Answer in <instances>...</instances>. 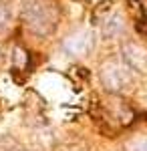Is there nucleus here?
Returning <instances> with one entry per match:
<instances>
[{
    "mask_svg": "<svg viewBox=\"0 0 147 151\" xmlns=\"http://www.w3.org/2000/svg\"><path fill=\"white\" fill-rule=\"evenodd\" d=\"M20 20L34 36L46 38L58 26V6L55 0H24L20 6Z\"/></svg>",
    "mask_w": 147,
    "mask_h": 151,
    "instance_id": "f257e3e1",
    "label": "nucleus"
},
{
    "mask_svg": "<svg viewBox=\"0 0 147 151\" xmlns=\"http://www.w3.org/2000/svg\"><path fill=\"white\" fill-rule=\"evenodd\" d=\"M99 79L109 93H125L133 85V73L123 65L121 58H109L101 65Z\"/></svg>",
    "mask_w": 147,
    "mask_h": 151,
    "instance_id": "f03ea898",
    "label": "nucleus"
},
{
    "mask_svg": "<svg viewBox=\"0 0 147 151\" xmlns=\"http://www.w3.org/2000/svg\"><path fill=\"white\" fill-rule=\"evenodd\" d=\"M61 48L71 58H83L95 48V35L89 28H77L63 38Z\"/></svg>",
    "mask_w": 147,
    "mask_h": 151,
    "instance_id": "7ed1b4c3",
    "label": "nucleus"
},
{
    "mask_svg": "<svg viewBox=\"0 0 147 151\" xmlns=\"http://www.w3.org/2000/svg\"><path fill=\"white\" fill-rule=\"evenodd\" d=\"M121 60L133 75H147V48L139 42H125L121 47Z\"/></svg>",
    "mask_w": 147,
    "mask_h": 151,
    "instance_id": "20e7f679",
    "label": "nucleus"
},
{
    "mask_svg": "<svg viewBox=\"0 0 147 151\" xmlns=\"http://www.w3.org/2000/svg\"><path fill=\"white\" fill-rule=\"evenodd\" d=\"M101 32L107 40H113L117 36H121L125 32V20L121 14H111L101 26Z\"/></svg>",
    "mask_w": 147,
    "mask_h": 151,
    "instance_id": "39448f33",
    "label": "nucleus"
},
{
    "mask_svg": "<svg viewBox=\"0 0 147 151\" xmlns=\"http://www.w3.org/2000/svg\"><path fill=\"white\" fill-rule=\"evenodd\" d=\"M12 22V8L6 0H0V32L6 30Z\"/></svg>",
    "mask_w": 147,
    "mask_h": 151,
    "instance_id": "423d86ee",
    "label": "nucleus"
},
{
    "mask_svg": "<svg viewBox=\"0 0 147 151\" xmlns=\"http://www.w3.org/2000/svg\"><path fill=\"white\" fill-rule=\"evenodd\" d=\"M127 151H147V135L131 139L127 143Z\"/></svg>",
    "mask_w": 147,
    "mask_h": 151,
    "instance_id": "0eeeda50",
    "label": "nucleus"
},
{
    "mask_svg": "<svg viewBox=\"0 0 147 151\" xmlns=\"http://www.w3.org/2000/svg\"><path fill=\"white\" fill-rule=\"evenodd\" d=\"M61 151H87V149H83L79 145H71V147H65V149H61Z\"/></svg>",
    "mask_w": 147,
    "mask_h": 151,
    "instance_id": "6e6552de",
    "label": "nucleus"
},
{
    "mask_svg": "<svg viewBox=\"0 0 147 151\" xmlns=\"http://www.w3.org/2000/svg\"><path fill=\"white\" fill-rule=\"evenodd\" d=\"M10 151H28V149H20V147H16V149H10Z\"/></svg>",
    "mask_w": 147,
    "mask_h": 151,
    "instance_id": "1a4fd4ad",
    "label": "nucleus"
}]
</instances>
